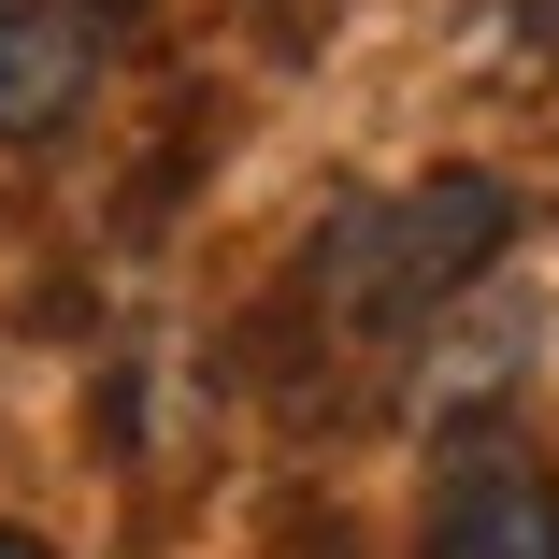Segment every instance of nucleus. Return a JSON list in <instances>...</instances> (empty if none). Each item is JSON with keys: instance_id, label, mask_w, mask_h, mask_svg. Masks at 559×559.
<instances>
[{"instance_id": "f257e3e1", "label": "nucleus", "mask_w": 559, "mask_h": 559, "mask_svg": "<svg viewBox=\"0 0 559 559\" xmlns=\"http://www.w3.org/2000/svg\"><path fill=\"white\" fill-rule=\"evenodd\" d=\"M502 245H516V187L444 158L402 201H330V230L301 245V316L330 345H416V330H444L488 287Z\"/></svg>"}, {"instance_id": "f03ea898", "label": "nucleus", "mask_w": 559, "mask_h": 559, "mask_svg": "<svg viewBox=\"0 0 559 559\" xmlns=\"http://www.w3.org/2000/svg\"><path fill=\"white\" fill-rule=\"evenodd\" d=\"M416 559H559V474L502 416H460L430 460V545Z\"/></svg>"}, {"instance_id": "7ed1b4c3", "label": "nucleus", "mask_w": 559, "mask_h": 559, "mask_svg": "<svg viewBox=\"0 0 559 559\" xmlns=\"http://www.w3.org/2000/svg\"><path fill=\"white\" fill-rule=\"evenodd\" d=\"M116 15H86V0H0V144H58L86 100H100V44Z\"/></svg>"}, {"instance_id": "20e7f679", "label": "nucleus", "mask_w": 559, "mask_h": 559, "mask_svg": "<svg viewBox=\"0 0 559 559\" xmlns=\"http://www.w3.org/2000/svg\"><path fill=\"white\" fill-rule=\"evenodd\" d=\"M0 559H58V545H29V531H0Z\"/></svg>"}, {"instance_id": "39448f33", "label": "nucleus", "mask_w": 559, "mask_h": 559, "mask_svg": "<svg viewBox=\"0 0 559 559\" xmlns=\"http://www.w3.org/2000/svg\"><path fill=\"white\" fill-rule=\"evenodd\" d=\"M86 15H144V0H86Z\"/></svg>"}]
</instances>
